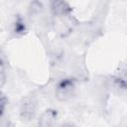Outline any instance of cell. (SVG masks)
I'll use <instances>...</instances> for the list:
<instances>
[{"label": "cell", "instance_id": "obj_5", "mask_svg": "<svg viewBox=\"0 0 127 127\" xmlns=\"http://www.w3.org/2000/svg\"><path fill=\"white\" fill-rule=\"evenodd\" d=\"M5 81H6V72H5L2 64H0V88L4 85Z\"/></svg>", "mask_w": 127, "mask_h": 127}, {"label": "cell", "instance_id": "obj_2", "mask_svg": "<svg viewBox=\"0 0 127 127\" xmlns=\"http://www.w3.org/2000/svg\"><path fill=\"white\" fill-rule=\"evenodd\" d=\"M37 109V102L33 97H26L20 106V113L22 118L30 120L34 117Z\"/></svg>", "mask_w": 127, "mask_h": 127}, {"label": "cell", "instance_id": "obj_1", "mask_svg": "<svg viewBox=\"0 0 127 127\" xmlns=\"http://www.w3.org/2000/svg\"><path fill=\"white\" fill-rule=\"evenodd\" d=\"M75 92V83L71 78L62 79L56 88V96L61 101L70 99Z\"/></svg>", "mask_w": 127, "mask_h": 127}, {"label": "cell", "instance_id": "obj_9", "mask_svg": "<svg viewBox=\"0 0 127 127\" xmlns=\"http://www.w3.org/2000/svg\"><path fill=\"white\" fill-rule=\"evenodd\" d=\"M0 56H1V51H0ZM0 64H1V57H0Z\"/></svg>", "mask_w": 127, "mask_h": 127}, {"label": "cell", "instance_id": "obj_7", "mask_svg": "<svg viewBox=\"0 0 127 127\" xmlns=\"http://www.w3.org/2000/svg\"><path fill=\"white\" fill-rule=\"evenodd\" d=\"M25 30V27L23 25L22 22H16V25H15V32L19 33V32H23Z\"/></svg>", "mask_w": 127, "mask_h": 127}, {"label": "cell", "instance_id": "obj_8", "mask_svg": "<svg viewBox=\"0 0 127 127\" xmlns=\"http://www.w3.org/2000/svg\"><path fill=\"white\" fill-rule=\"evenodd\" d=\"M61 127H73L71 124H64V125H62Z\"/></svg>", "mask_w": 127, "mask_h": 127}, {"label": "cell", "instance_id": "obj_4", "mask_svg": "<svg viewBox=\"0 0 127 127\" xmlns=\"http://www.w3.org/2000/svg\"><path fill=\"white\" fill-rule=\"evenodd\" d=\"M52 10L53 12L58 16H64L66 15L69 12V6L66 2L64 1H57L52 3Z\"/></svg>", "mask_w": 127, "mask_h": 127}, {"label": "cell", "instance_id": "obj_6", "mask_svg": "<svg viewBox=\"0 0 127 127\" xmlns=\"http://www.w3.org/2000/svg\"><path fill=\"white\" fill-rule=\"evenodd\" d=\"M6 103H7V99L6 97L0 92V115L3 113L5 107H6Z\"/></svg>", "mask_w": 127, "mask_h": 127}, {"label": "cell", "instance_id": "obj_3", "mask_svg": "<svg viewBox=\"0 0 127 127\" xmlns=\"http://www.w3.org/2000/svg\"><path fill=\"white\" fill-rule=\"evenodd\" d=\"M57 121V111L53 109L46 110L40 117L38 127H55Z\"/></svg>", "mask_w": 127, "mask_h": 127}]
</instances>
